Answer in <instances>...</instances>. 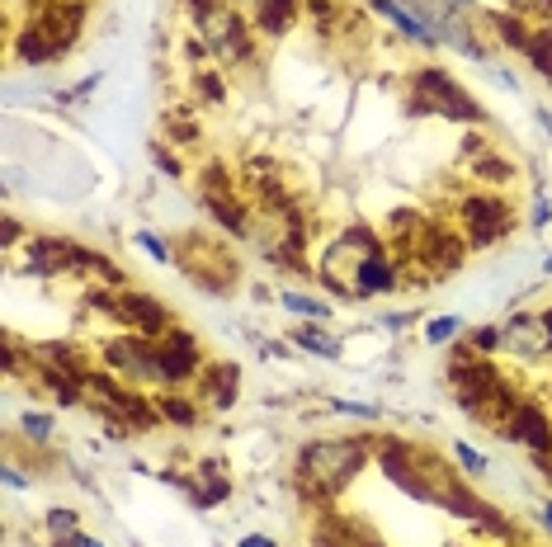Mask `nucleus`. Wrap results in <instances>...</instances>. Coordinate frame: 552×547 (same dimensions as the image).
Wrapping results in <instances>:
<instances>
[{
	"label": "nucleus",
	"mask_w": 552,
	"mask_h": 547,
	"mask_svg": "<svg viewBox=\"0 0 552 547\" xmlns=\"http://www.w3.org/2000/svg\"><path fill=\"white\" fill-rule=\"evenodd\" d=\"M392 288H402V269H397V260H392L387 250L368 255L364 265H359V274H354V298H383V293H392Z\"/></svg>",
	"instance_id": "ddd939ff"
},
{
	"label": "nucleus",
	"mask_w": 552,
	"mask_h": 547,
	"mask_svg": "<svg viewBox=\"0 0 552 547\" xmlns=\"http://www.w3.org/2000/svg\"><path fill=\"white\" fill-rule=\"evenodd\" d=\"M538 316H543V326H548V335H552V307H543Z\"/></svg>",
	"instance_id": "c03bdc74"
},
{
	"label": "nucleus",
	"mask_w": 552,
	"mask_h": 547,
	"mask_svg": "<svg viewBox=\"0 0 552 547\" xmlns=\"http://www.w3.org/2000/svg\"><path fill=\"white\" fill-rule=\"evenodd\" d=\"M368 10H373V15H383L387 24H392L402 38H411L416 48H439V34L416 15V10H406L402 0H368Z\"/></svg>",
	"instance_id": "4468645a"
},
{
	"label": "nucleus",
	"mask_w": 552,
	"mask_h": 547,
	"mask_svg": "<svg viewBox=\"0 0 552 547\" xmlns=\"http://www.w3.org/2000/svg\"><path fill=\"white\" fill-rule=\"evenodd\" d=\"M15 57L24 62V67H48V62H57L62 52H57V43H52L38 24H29L24 19V29H19V38H15Z\"/></svg>",
	"instance_id": "f3484780"
},
{
	"label": "nucleus",
	"mask_w": 552,
	"mask_h": 547,
	"mask_svg": "<svg viewBox=\"0 0 552 547\" xmlns=\"http://www.w3.org/2000/svg\"><path fill=\"white\" fill-rule=\"evenodd\" d=\"M463 260H468V241L458 232H449L444 222H430L416 246V265L430 269V279H449V274L463 269Z\"/></svg>",
	"instance_id": "6e6552de"
},
{
	"label": "nucleus",
	"mask_w": 552,
	"mask_h": 547,
	"mask_svg": "<svg viewBox=\"0 0 552 547\" xmlns=\"http://www.w3.org/2000/svg\"><path fill=\"white\" fill-rule=\"evenodd\" d=\"M203 100H222V95H227V90H222V81H218V76H203Z\"/></svg>",
	"instance_id": "c9c22d12"
},
{
	"label": "nucleus",
	"mask_w": 552,
	"mask_h": 547,
	"mask_svg": "<svg viewBox=\"0 0 552 547\" xmlns=\"http://www.w3.org/2000/svg\"><path fill=\"white\" fill-rule=\"evenodd\" d=\"M104 364L123 373L133 382H147V387H166V373H161V359H156V340H142V335H118V340H104Z\"/></svg>",
	"instance_id": "0eeeda50"
},
{
	"label": "nucleus",
	"mask_w": 552,
	"mask_h": 547,
	"mask_svg": "<svg viewBox=\"0 0 552 547\" xmlns=\"http://www.w3.org/2000/svg\"><path fill=\"white\" fill-rule=\"evenodd\" d=\"M486 24H491L496 38H501L510 52H519V57H524L529 43H534V29L524 24V10H519V15H515V10H486Z\"/></svg>",
	"instance_id": "6ab92c4d"
},
{
	"label": "nucleus",
	"mask_w": 552,
	"mask_h": 547,
	"mask_svg": "<svg viewBox=\"0 0 552 547\" xmlns=\"http://www.w3.org/2000/svg\"><path fill=\"white\" fill-rule=\"evenodd\" d=\"M43 524H48V533L57 538V543L81 533V519H76V510H67V505H52V510L43 514Z\"/></svg>",
	"instance_id": "393cba45"
},
{
	"label": "nucleus",
	"mask_w": 552,
	"mask_h": 547,
	"mask_svg": "<svg viewBox=\"0 0 552 547\" xmlns=\"http://www.w3.org/2000/svg\"><path fill=\"white\" fill-rule=\"evenodd\" d=\"M458 222H463L468 250H486V246H501L505 236L515 232V208L496 189H472L458 203Z\"/></svg>",
	"instance_id": "39448f33"
},
{
	"label": "nucleus",
	"mask_w": 552,
	"mask_h": 547,
	"mask_svg": "<svg viewBox=\"0 0 552 547\" xmlns=\"http://www.w3.org/2000/svg\"><path fill=\"white\" fill-rule=\"evenodd\" d=\"M453 335H463V321H458V316H435V321L425 326V340H430V345H449Z\"/></svg>",
	"instance_id": "bb28decb"
},
{
	"label": "nucleus",
	"mask_w": 552,
	"mask_h": 547,
	"mask_svg": "<svg viewBox=\"0 0 552 547\" xmlns=\"http://www.w3.org/2000/svg\"><path fill=\"white\" fill-rule=\"evenodd\" d=\"M194 29H199L203 48L213 52L218 62H251L255 57L251 29H246V19H241V10H236L232 0H227L222 10H213L203 24H194Z\"/></svg>",
	"instance_id": "423d86ee"
},
{
	"label": "nucleus",
	"mask_w": 552,
	"mask_h": 547,
	"mask_svg": "<svg viewBox=\"0 0 552 547\" xmlns=\"http://www.w3.org/2000/svg\"><path fill=\"white\" fill-rule=\"evenodd\" d=\"M0 232H5V236H0L5 246H15V241H19V232H24V227H19V217H10V213H5V227H0Z\"/></svg>",
	"instance_id": "f704fd0d"
},
{
	"label": "nucleus",
	"mask_w": 552,
	"mask_h": 547,
	"mask_svg": "<svg viewBox=\"0 0 552 547\" xmlns=\"http://www.w3.org/2000/svg\"><path fill=\"white\" fill-rule=\"evenodd\" d=\"M5 486H15V491H24V486H29V477H24L19 467H5Z\"/></svg>",
	"instance_id": "4c0bfd02"
},
{
	"label": "nucleus",
	"mask_w": 552,
	"mask_h": 547,
	"mask_svg": "<svg viewBox=\"0 0 552 547\" xmlns=\"http://www.w3.org/2000/svg\"><path fill=\"white\" fill-rule=\"evenodd\" d=\"M137 246L147 250V255H151V260H156V265H170V246H166V241H161V236L142 232V236H137Z\"/></svg>",
	"instance_id": "7c9ffc66"
},
{
	"label": "nucleus",
	"mask_w": 552,
	"mask_h": 547,
	"mask_svg": "<svg viewBox=\"0 0 552 547\" xmlns=\"http://www.w3.org/2000/svg\"><path fill=\"white\" fill-rule=\"evenodd\" d=\"M501 349H510L519 359H543V354H552V335H548V326H543V316L515 312L501 326Z\"/></svg>",
	"instance_id": "9b49d317"
},
{
	"label": "nucleus",
	"mask_w": 552,
	"mask_h": 547,
	"mask_svg": "<svg viewBox=\"0 0 552 547\" xmlns=\"http://www.w3.org/2000/svg\"><path fill=\"white\" fill-rule=\"evenodd\" d=\"M67 547H104V543H95V538H85V533H76V538H67Z\"/></svg>",
	"instance_id": "79ce46f5"
},
{
	"label": "nucleus",
	"mask_w": 552,
	"mask_h": 547,
	"mask_svg": "<svg viewBox=\"0 0 552 547\" xmlns=\"http://www.w3.org/2000/svg\"><path fill=\"white\" fill-rule=\"evenodd\" d=\"M114 321L128 335H142V340H161V335L175 331V316L166 312V302L147 298V293H118Z\"/></svg>",
	"instance_id": "9d476101"
},
{
	"label": "nucleus",
	"mask_w": 552,
	"mask_h": 547,
	"mask_svg": "<svg viewBox=\"0 0 552 547\" xmlns=\"http://www.w3.org/2000/svg\"><path fill=\"white\" fill-rule=\"evenodd\" d=\"M156 359H161V373H166V392L203 378V349H199V340L189 331H180V326L156 340Z\"/></svg>",
	"instance_id": "1a4fd4ad"
},
{
	"label": "nucleus",
	"mask_w": 552,
	"mask_h": 547,
	"mask_svg": "<svg viewBox=\"0 0 552 547\" xmlns=\"http://www.w3.org/2000/svg\"><path fill=\"white\" fill-rule=\"evenodd\" d=\"M472 175H477V180L486 184V189H496V184H510L519 175L515 170V161H505L501 151H477V161H472Z\"/></svg>",
	"instance_id": "aec40b11"
},
{
	"label": "nucleus",
	"mask_w": 552,
	"mask_h": 547,
	"mask_svg": "<svg viewBox=\"0 0 552 547\" xmlns=\"http://www.w3.org/2000/svg\"><path fill=\"white\" fill-rule=\"evenodd\" d=\"M468 349L482 354V359H491V354L501 349V331H496V326H477V331H468Z\"/></svg>",
	"instance_id": "cd10ccee"
},
{
	"label": "nucleus",
	"mask_w": 552,
	"mask_h": 547,
	"mask_svg": "<svg viewBox=\"0 0 552 547\" xmlns=\"http://www.w3.org/2000/svg\"><path fill=\"white\" fill-rule=\"evenodd\" d=\"M241 547H279L274 538H260V533H251V538H241Z\"/></svg>",
	"instance_id": "ea45409f"
},
{
	"label": "nucleus",
	"mask_w": 552,
	"mask_h": 547,
	"mask_svg": "<svg viewBox=\"0 0 552 547\" xmlns=\"http://www.w3.org/2000/svg\"><path fill=\"white\" fill-rule=\"evenodd\" d=\"M411 114L449 118V123H482V104L472 100L449 71L416 67L411 71Z\"/></svg>",
	"instance_id": "7ed1b4c3"
},
{
	"label": "nucleus",
	"mask_w": 552,
	"mask_h": 547,
	"mask_svg": "<svg viewBox=\"0 0 552 547\" xmlns=\"http://www.w3.org/2000/svg\"><path fill=\"white\" fill-rule=\"evenodd\" d=\"M170 481H180L184 491L194 496L199 510H213V505H222V500L232 496V481H227L222 463H213V458H203V463H199V481H194V477H170Z\"/></svg>",
	"instance_id": "2eb2a0df"
},
{
	"label": "nucleus",
	"mask_w": 552,
	"mask_h": 547,
	"mask_svg": "<svg viewBox=\"0 0 552 547\" xmlns=\"http://www.w3.org/2000/svg\"><path fill=\"white\" fill-rule=\"evenodd\" d=\"M449 387H453V401H458L477 425H491V430H501V434H505V425H510V415L519 411V401H524L515 387H510V378H501L496 364L482 359V354H472L468 345H458V354H453Z\"/></svg>",
	"instance_id": "f257e3e1"
},
{
	"label": "nucleus",
	"mask_w": 552,
	"mask_h": 547,
	"mask_svg": "<svg viewBox=\"0 0 552 547\" xmlns=\"http://www.w3.org/2000/svg\"><path fill=\"white\" fill-rule=\"evenodd\" d=\"M387 331H402V326H411V316H383Z\"/></svg>",
	"instance_id": "a19ab883"
},
{
	"label": "nucleus",
	"mask_w": 552,
	"mask_h": 547,
	"mask_svg": "<svg viewBox=\"0 0 552 547\" xmlns=\"http://www.w3.org/2000/svg\"><path fill=\"white\" fill-rule=\"evenodd\" d=\"M293 345L307 349V354H317V359H335V354H340V345L326 335L321 321H298V326H293Z\"/></svg>",
	"instance_id": "412c9836"
},
{
	"label": "nucleus",
	"mask_w": 552,
	"mask_h": 547,
	"mask_svg": "<svg viewBox=\"0 0 552 547\" xmlns=\"http://www.w3.org/2000/svg\"><path fill=\"white\" fill-rule=\"evenodd\" d=\"M203 397L213 401L218 411H232L236 406V382H241V368L236 364H213V368H203Z\"/></svg>",
	"instance_id": "a211bd4d"
},
{
	"label": "nucleus",
	"mask_w": 552,
	"mask_h": 547,
	"mask_svg": "<svg viewBox=\"0 0 552 547\" xmlns=\"http://www.w3.org/2000/svg\"><path fill=\"white\" fill-rule=\"evenodd\" d=\"M335 411H345V415H359V420H373V406H354V401H335Z\"/></svg>",
	"instance_id": "72a5a7b5"
},
{
	"label": "nucleus",
	"mask_w": 552,
	"mask_h": 547,
	"mask_svg": "<svg viewBox=\"0 0 552 547\" xmlns=\"http://www.w3.org/2000/svg\"><path fill=\"white\" fill-rule=\"evenodd\" d=\"M222 5H227V0H180V10H189L194 24H203V19L213 15V10H222Z\"/></svg>",
	"instance_id": "2f4dec72"
},
{
	"label": "nucleus",
	"mask_w": 552,
	"mask_h": 547,
	"mask_svg": "<svg viewBox=\"0 0 552 547\" xmlns=\"http://www.w3.org/2000/svg\"><path fill=\"white\" fill-rule=\"evenodd\" d=\"M373 444L368 439H312L298 448V491L312 505H331V496H340L359 472H364Z\"/></svg>",
	"instance_id": "f03ea898"
},
{
	"label": "nucleus",
	"mask_w": 552,
	"mask_h": 547,
	"mask_svg": "<svg viewBox=\"0 0 552 547\" xmlns=\"http://www.w3.org/2000/svg\"><path fill=\"white\" fill-rule=\"evenodd\" d=\"M538 123H543V133L552 137V109H543V114H538Z\"/></svg>",
	"instance_id": "37998d69"
},
{
	"label": "nucleus",
	"mask_w": 552,
	"mask_h": 547,
	"mask_svg": "<svg viewBox=\"0 0 552 547\" xmlns=\"http://www.w3.org/2000/svg\"><path fill=\"white\" fill-rule=\"evenodd\" d=\"M449 15H468V10H477V0H439Z\"/></svg>",
	"instance_id": "e433bc0d"
},
{
	"label": "nucleus",
	"mask_w": 552,
	"mask_h": 547,
	"mask_svg": "<svg viewBox=\"0 0 552 547\" xmlns=\"http://www.w3.org/2000/svg\"><path fill=\"white\" fill-rule=\"evenodd\" d=\"M302 15V0H251V24L265 38H284Z\"/></svg>",
	"instance_id": "dca6fc26"
},
{
	"label": "nucleus",
	"mask_w": 552,
	"mask_h": 547,
	"mask_svg": "<svg viewBox=\"0 0 552 547\" xmlns=\"http://www.w3.org/2000/svg\"><path fill=\"white\" fill-rule=\"evenodd\" d=\"M524 62L552 85V29H534V43H529V52H524Z\"/></svg>",
	"instance_id": "b1692460"
},
{
	"label": "nucleus",
	"mask_w": 552,
	"mask_h": 547,
	"mask_svg": "<svg viewBox=\"0 0 552 547\" xmlns=\"http://www.w3.org/2000/svg\"><path fill=\"white\" fill-rule=\"evenodd\" d=\"M279 302H284L293 316H302V321H331V307H326L321 298H307V293H298V288L279 293Z\"/></svg>",
	"instance_id": "5701e85b"
},
{
	"label": "nucleus",
	"mask_w": 552,
	"mask_h": 547,
	"mask_svg": "<svg viewBox=\"0 0 552 547\" xmlns=\"http://www.w3.org/2000/svg\"><path fill=\"white\" fill-rule=\"evenodd\" d=\"M543 274H552V255H548V260H543Z\"/></svg>",
	"instance_id": "49530a36"
},
{
	"label": "nucleus",
	"mask_w": 552,
	"mask_h": 547,
	"mask_svg": "<svg viewBox=\"0 0 552 547\" xmlns=\"http://www.w3.org/2000/svg\"><path fill=\"white\" fill-rule=\"evenodd\" d=\"M166 133H170V142H175V147H180V142L189 147V142H199V123H194L189 114H170V128H166Z\"/></svg>",
	"instance_id": "c85d7f7f"
},
{
	"label": "nucleus",
	"mask_w": 552,
	"mask_h": 547,
	"mask_svg": "<svg viewBox=\"0 0 552 547\" xmlns=\"http://www.w3.org/2000/svg\"><path fill=\"white\" fill-rule=\"evenodd\" d=\"M543 524H548V529H552V500H548V505H543Z\"/></svg>",
	"instance_id": "a18cd8bd"
},
{
	"label": "nucleus",
	"mask_w": 552,
	"mask_h": 547,
	"mask_svg": "<svg viewBox=\"0 0 552 547\" xmlns=\"http://www.w3.org/2000/svg\"><path fill=\"white\" fill-rule=\"evenodd\" d=\"M505 439L524 444L534 458H548V453H552V420L543 415V406H534V401H519V411L510 415V425H505Z\"/></svg>",
	"instance_id": "f8f14e48"
},
{
	"label": "nucleus",
	"mask_w": 552,
	"mask_h": 547,
	"mask_svg": "<svg viewBox=\"0 0 552 547\" xmlns=\"http://www.w3.org/2000/svg\"><path fill=\"white\" fill-rule=\"evenodd\" d=\"M453 458H458V463H463V472H472V477H477V472H486V458L477 453V448H468V444H453Z\"/></svg>",
	"instance_id": "c756f323"
},
{
	"label": "nucleus",
	"mask_w": 552,
	"mask_h": 547,
	"mask_svg": "<svg viewBox=\"0 0 552 547\" xmlns=\"http://www.w3.org/2000/svg\"><path fill=\"white\" fill-rule=\"evenodd\" d=\"M180 269L189 274V283H199L203 293H236L241 283V265L232 260V250L222 246L218 236H184L180 241Z\"/></svg>",
	"instance_id": "20e7f679"
},
{
	"label": "nucleus",
	"mask_w": 552,
	"mask_h": 547,
	"mask_svg": "<svg viewBox=\"0 0 552 547\" xmlns=\"http://www.w3.org/2000/svg\"><path fill=\"white\" fill-rule=\"evenodd\" d=\"M548 213H552L548 199H538V203H534V227H543V222H548Z\"/></svg>",
	"instance_id": "58836bf2"
},
{
	"label": "nucleus",
	"mask_w": 552,
	"mask_h": 547,
	"mask_svg": "<svg viewBox=\"0 0 552 547\" xmlns=\"http://www.w3.org/2000/svg\"><path fill=\"white\" fill-rule=\"evenodd\" d=\"M19 434H24L29 444H48L52 439V415L48 411H29L24 420H19Z\"/></svg>",
	"instance_id": "a878e982"
},
{
	"label": "nucleus",
	"mask_w": 552,
	"mask_h": 547,
	"mask_svg": "<svg viewBox=\"0 0 552 547\" xmlns=\"http://www.w3.org/2000/svg\"><path fill=\"white\" fill-rule=\"evenodd\" d=\"M156 161H161V170H166V175H184V166H180V161H175V151L156 147Z\"/></svg>",
	"instance_id": "473e14b6"
},
{
	"label": "nucleus",
	"mask_w": 552,
	"mask_h": 547,
	"mask_svg": "<svg viewBox=\"0 0 552 547\" xmlns=\"http://www.w3.org/2000/svg\"><path fill=\"white\" fill-rule=\"evenodd\" d=\"M161 420H170V425H180V430H194L199 425V406L189 397H175V392H161Z\"/></svg>",
	"instance_id": "4be33fe9"
}]
</instances>
